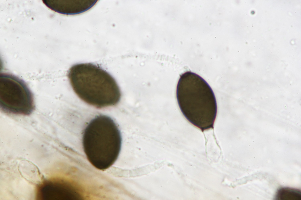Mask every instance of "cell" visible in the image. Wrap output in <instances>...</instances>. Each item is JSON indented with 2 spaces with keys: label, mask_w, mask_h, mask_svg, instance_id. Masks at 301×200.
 Wrapping results in <instances>:
<instances>
[{
  "label": "cell",
  "mask_w": 301,
  "mask_h": 200,
  "mask_svg": "<svg viewBox=\"0 0 301 200\" xmlns=\"http://www.w3.org/2000/svg\"><path fill=\"white\" fill-rule=\"evenodd\" d=\"M176 95L180 109L189 122L202 131L213 128L216 100L212 88L203 78L191 71L181 74Z\"/></svg>",
  "instance_id": "1"
},
{
  "label": "cell",
  "mask_w": 301,
  "mask_h": 200,
  "mask_svg": "<svg viewBox=\"0 0 301 200\" xmlns=\"http://www.w3.org/2000/svg\"><path fill=\"white\" fill-rule=\"evenodd\" d=\"M67 76L75 93L83 101L97 108L114 106L121 93L113 77L100 67L91 63L72 66Z\"/></svg>",
  "instance_id": "2"
},
{
  "label": "cell",
  "mask_w": 301,
  "mask_h": 200,
  "mask_svg": "<svg viewBox=\"0 0 301 200\" xmlns=\"http://www.w3.org/2000/svg\"><path fill=\"white\" fill-rule=\"evenodd\" d=\"M121 133L114 120L104 115L96 116L86 127L82 145L86 157L96 168L104 170L116 162L121 146Z\"/></svg>",
  "instance_id": "3"
},
{
  "label": "cell",
  "mask_w": 301,
  "mask_h": 200,
  "mask_svg": "<svg viewBox=\"0 0 301 200\" xmlns=\"http://www.w3.org/2000/svg\"><path fill=\"white\" fill-rule=\"evenodd\" d=\"M0 106L5 112L29 115L35 109L33 94L22 79L13 74H0Z\"/></svg>",
  "instance_id": "4"
},
{
  "label": "cell",
  "mask_w": 301,
  "mask_h": 200,
  "mask_svg": "<svg viewBox=\"0 0 301 200\" xmlns=\"http://www.w3.org/2000/svg\"><path fill=\"white\" fill-rule=\"evenodd\" d=\"M97 0H43V3L51 10L66 15L81 13L89 10Z\"/></svg>",
  "instance_id": "5"
},
{
  "label": "cell",
  "mask_w": 301,
  "mask_h": 200,
  "mask_svg": "<svg viewBox=\"0 0 301 200\" xmlns=\"http://www.w3.org/2000/svg\"><path fill=\"white\" fill-rule=\"evenodd\" d=\"M275 199L278 200H301V191L297 189L283 187L277 191Z\"/></svg>",
  "instance_id": "6"
}]
</instances>
